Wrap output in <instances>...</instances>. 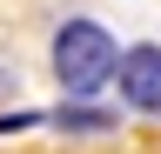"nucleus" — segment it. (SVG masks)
I'll return each mask as SVG.
<instances>
[{
  "mask_svg": "<svg viewBox=\"0 0 161 154\" xmlns=\"http://www.w3.org/2000/svg\"><path fill=\"white\" fill-rule=\"evenodd\" d=\"M47 67L67 101H94L101 87H114V67H121V40L101 20H87V13H74V20L54 27L47 40Z\"/></svg>",
  "mask_w": 161,
  "mask_h": 154,
  "instance_id": "obj_1",
  "label": "nucleus"
},
{
  "mask_svg": "<svg viewBox=\"0 0 161 154\" xmlns=\"http://www.w3.org/2000/svg\"><path fill=\"white\" fill-rule=\"evenodd\" d=\"M114 87H121V107H128V114H148V121H161V47H154V40L121 47Z\"/></svg>",
  "mask_w": 161,
  "mask_h": 154,
  "instance_id": "obj_2",
  "label": "nucleus"
},
{
  "mask_svg": "<svg viewBox=\"0 0 161 154\" xmlns=\"http://www.w3.org/2000/svg\"><path fill=\"white\" fill-rule=\"evenodd\" d=\"M47 127L54 134H114L121 127V107H101V101H60V107H47Z\"/></svg>",
  "mask_w": 161,
  "mask_h": 154,
  "instance_id": "obj_3",
  "label": "nucleus"
},
{
  "mask_svg": "<svg viewBox=\"0 0 161 154\" xmlns=\"http://www.w3.org/2000/svg\"><path fill=\"white\" fill-rule=\"evenodd\" d=\"M27 127H47V114H20V107L0 114V134H27Z\"/></svg>",
  "mask_w": 161,
  "mask_h": 154,
  "instance_id": "obj_4",
  "label": "nucleus"
},
{
  "mask_svg": "<svg viewBox=\"0 0 161 154\" xmlns=\"http://www.w3.org/2000/svg\"><path fill=\"white\" fill-rule=\"evenodd\" d=\"M14 87H20V74H14V67H0V101H14Z\"/></svg>",
  "mask_w": 161,
  "mask_h": 154,
  "instance_id": "obj_5",
  "label": "nucleus"
}]
</instances>
